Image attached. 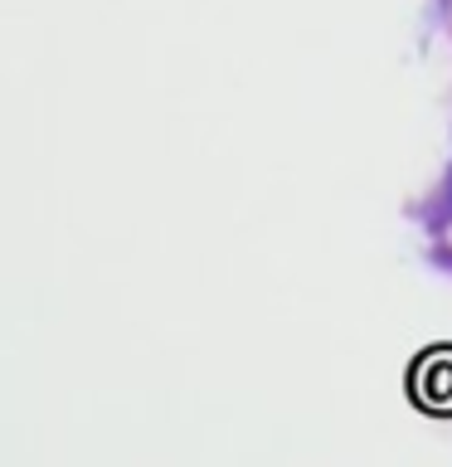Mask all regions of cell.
<instances>
[{
    "label": "cell",
    "instance_id": "6da1fadb",
    "mask_svg": "<svg viewBox=\"0 0 452 467\" xmlns=\"http://www.w3.org/2000/svg\"><path fill=\"white\" fill-rule=\"evenodd\" d=\"M418 400L433 409H452V350L418 365Z\"/></svg>",
    "mask_w": 452,
    "mask_h": 467
},
{
    "label": "cell",
    "instance_id": "7a4b0ae2",
    "mask_svg": "<svg viewBox=\"0 0 452 467\" xmlns=\"http://www.w3.org/2000/svg\"><path fill=\"white\" fill-rule=\"evenodd\" d=\"M423 224L433 234H443L452 224V171L443 175V185H437V195H428V210H423Z\"/></svg>",
    "mask_w": 452,
    "mask_h": 467
},
{
    "label": "cell",
    "instance_id": "3957f363",
    "mask_svg": "<svg viewBox=\"0 0 452 467\" xmlns=\"http://www.w3.org/2000/svg\"><path fill=\"white\" fill-rule=\"evenodd\" d=\"M433 268H443V273H452V248H433Z\"/></svg>",
    "mask_w": 452,
    "mask_h": 467
}]
</instances>
